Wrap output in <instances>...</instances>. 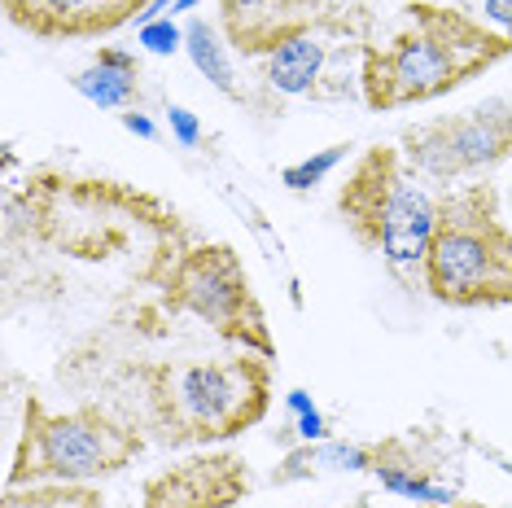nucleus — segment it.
<instances>
[{
	"instance_id": "obj_9",
	"label": "nucleus",
	"mask_w": 512,
	"mask_h": 508,
	"mask_svg": "<svg viewBox=\"0 0 512 508\" xmlns=\"http://www.w3.org/2000/svg\"><path fill=\"white\" fill-rule=\"evenodd\" d=\"M250 465L232 452H202L162 469L145 487V508H232L250 495Z\"/></svg>"
},
{
	"instance_id": "obj_1",
	"label": "nucleus",
	"mask_w": 512,
	"mask_h": 508,
	"mask_svg": "<svg viewBox=\"0 0 512 508\" xmlns=\"http://www.w3.org/2000/svg\"><path fill=\"white\" fill-rule=\"evenodd\" d=\"M512 53V36L473 22L460 9L412 0L403 9V27L390 44H364L359 49V84H364L368 110H403L438 101L473 75L491 71Z\"/></svg>"
},
{
	"instance_id": "obj_15",
	"label": "nucleus",
	"mask_w": 512,
	"mask_h": 508,
	"mask_svg": "<svg viewBox=\"0 0 512 508\" xmlns=\"http://www.w3.org/2000/svg\"><path fill=\"white\" fill-rule=\"evenodd\" d=\"M184 53L193 57V66L211 79L215 92H224V97L237 101L241 88H237V71H232V57L224 49V40H219L215 22L206 18H189V27H184Z\"/></svg>"
},
{
	"instance_id": "obj_19",
	"label": "nucleus",
	"mask_w": 512,
	"mask_h": 508,
	"mask_svg": "<svg viewBox=\"0 0 512 508\" xmlns=\"http://www.w3.org/2000/svg\"><path fill=\"white\" fill-rule=\"evenodd\" d=\"M167 123H171V132H176V141L184 149H193L197 141H202V123H197V114L189 106H167Z\"/></svg>"
},
{
	"instance_id": "obj_16",
	"label": "nucleus",
	"mask_w": 512,
	"mask_h": 508,
	"mask_svg": "<svg viewBox=\"0 0 512 508\" xmlns=\"http://www.w3.org/2000/svg\"><path fill=\"white\" fill-rule=\"evenodd\" d=\"M5 508H101V495L88 482H31L9 487Z\"/></svg>"
},
{
	"instance_id": "obj_20",
	"label": "nucleus",
	"mask_w": 512,
	"mask_h": 508,
	"mask_svg": "<svg viewBox=\"0 0 512 508\" xmlns=\"http://www.w3.org/2000/svg\"><path fill=\"white\" fill-rule=\"evenodd\" d=\"M294 434L302 438V443H324V438H329V425H324L320 408L302 412V417H298V425H294Z\"/></svg>"
},
{
	"instance_id": "obj_17",
	"label": "nucleus",
	"mask_w": 512,
	"mask_h": 508,
	"mask_svg": "<svg viewBox=\"0 0 512 508\" xmlns=\"http://www.w3.org/2000/svg\"><path fill=\"white\" fill-rule=\"evenodd\" d=\"M351 154V145H329V149H320V154H311V158H302V163L294 167H285L281 171V184L285 189H294V193H307V189H316V184H324L337 171V163Z\"/></svg>"
},
{
	"instance_id": "obj_10",
	"label": "nucleus",
	"mask_w": 512,
	"mask_h": 508,
	"mask_svg": "<svg viewBox=\"0 0 512 508\" xmlns=\"http://www.w3.org/2000/svg\"><path fill=\"white\" fill-rule=\"evenodd\" d=\"M316 0H219V18L241 53H272L276 44L311 27Z\"/></svg>"
},
{
	"instance_id": "obj_24",
	"label": "nucleus",
	"mask_w": 512,
	"mask_h": 508,
	"mask_svg": "<svg viewBox=\"0 0 512 508\" xmlns=\"http://www.w3.org/2000/svg\"><path fill=\"white\" fill-rule=\"evenodd\" d=\"M193 5H202V0H171V14H189Z\"/></svg>"
},
{
	"instance_id": "obj_23",
	"label": "nucleus",
	"mask_w": 512,
	"mask_h": 508,
	"mask_svg": "<svg viewBox=\"0 0 512 508\" xmlns=\"http://www.w3.org/2000/svg\"><path fill=\"white\" fill-rule=\"evenodd\" d=\"M285 403H289V412H294V417H302V412H311V408H316L307 390H289V395H285Z\"/></svg>"
},
{
	"instance_id": "obj_12",
	"label": "nucleus",
	"mask_w": 512,
	"mask_h": 508,
	"mask_svg": "<svg viewBox=\"0 0 512 508\" xmlns=\"http://www.w3.org/2000/svg\"><path fill=\"white\" fill-rule=\"evenodd\" d=\"M324 62H329V44L316 27H302L298 36H289L285 44H276L263 62V84L281 97H307L316 92Z\"/></svg>"
},
{
	"instance_id": "obj_6",
	"label": "nucleus",
	"mask_w": 512,
	"mask_h": 508,
	"mask_svg": "<svg viewBox=\"0 0 512 508\" xmlns=\"http://www.w3.org/2000/svg\"><path fill=\"white\" fill-rule=\"evenodd\" d=\"M167 303L206 320L219 338L237 342L241 351L263 355V360L276 355L272 333H267V316L232 246H197L189 254H180L167 272Z\"/></svg>"
},
{
	"instance_id": "obj_8",
	"label": "nucleus",
	"mask_w": 512,
	"mask_h": 508,
	"mask_svg": "<svg viewBox=\"0 0 512 508\" xmlns=\"http://www.w3.org/2000/svg\"><path fill=\"white\" fill-rule=\"evenodd\" d=\"M5 18L36 40H101L141 22L162 0H0Z\"/></svg>"
},
{
	"instance_id": "obj_4",
	"label": "nucleus",
	"mask_w": 512,
	"mask_h": 508,
	"mask_svg": "<svg viewBox=\"0 0 512 508\" xmlns=\"http://www.w3.org/2000/svg\"><path fill=\"white\" fill-rule=\"evenodd\" d=\"M421 290L442 307L512 303V228L499 215L491 184L447 189L434 246L425 254Z\"/></svg>"
},
{
	"instance_id": "obj_3",
	"label": "nucleus",
	"mask_w": 512,
	"mask_h": 508,
	"mask_svg": "<svg viewBox=\"0 0 512 508\" xmlns=\"http://www.w3.org/2000/svg\"><path fill=\"white\" fill-rule=\"evenodd\" d=\"M149 403L167 443H224L246 434L272 408V368L263 355L167 364L149 373Z\"/></svg>"
},
{
	"instance_id": "obj_11",
	"label": "nucleus",
	"mask_w": 512,
	"mask_h": 508,
	"mask_svg": "<svg viewBox=\"0 0 512 508\" xmlns=\"http://www.w3.org/2000/svg\"><path fill=\"white\" fill-rule=\"evenodd\" d=\"M71 88L97 110H136L141 101V62L127 49H97L84 71L71 75Z\"/></svg>"
},
{
	"instance_id": "obj_7",
	"label": "nucleus",
	"mask_w": 512,
	"mask_h": 508,
	"mask_svg": "<svg viewBox=\"0 0 512 508\" xmlns=\"http://www.w3.org/2000/svg\"><path fill=\"white\" fill-rule=\"evenodd\" d=\"M403 154L434 184H456L495 171L512 154V101L495 97L451 119H434L403 132Z\"/></svg>"
},
{
	"instance_id": "obj_5",
	"label": "nucleus",
	"mask_w": 512,
	"mask_h": 508,
	"mask_svg": "<svg viewBox=\"0 0 512 508\" xmlns=\"http://www.w3.org/2000/svg\"><path fill=\"white\" fill-rule=\"evenodd\" d=\"M141 447V434L101 408L49 412L40 399H27V421H22L14 465H9V487L97 482L127 469L141 456Z\"/></svg>"
},
{
	"instance_id": "obj_2",
	"label": "nucleus",
	"mask_w": 512,
	"mask_h": 508,
	"mask_svg": "<svg viewBox=\"0 0 512 508\" xmlns=\"http://www.w3.org/2000/svg\"><path fill=\"white\" fill-rule=\"evenodd\" d=\"M442 198L429 193L425 176L399 145H372L355 158L351 176L337 189V215L364 250L381 254L403 285H416L425 254L438 233Z\"/></svg>"
},
{
	"instance_id": "obj_13",
	"label": "nucleus",
	"mask_w": 512,
	"mask_h": 508,
	"mask_svg": "<svg viewBox=\"0 0 512 508\" xmlns=\"http://www.w3.org/2000/svg\"><path fill=\"white\" fill-rule=\"evenodd\" d=\"M368 473L390 495H399V500H412V504H425V508H447V504L460 500L451 487H442V482H429L425 478L421 465H416V460L403 452V438H390L386 447H372V469Z\"/></svg>"
},
{
	"instance_id": "obj_18",
	"label": "nucleus",
	"mask_w": 512,
	"mask_h": 508,
	"mask_svg": "<svg viewBox=\"0 0 512 508\" xmlns=\"http://www.w3.org/2000/svg\"><path fill=\"white\" fill-rule=\"evenodd\" d=\"M141 49L154 53V57H171L184 49V27H176L171 18H158V22H145L141 27Z\"/></svg>"
},
{
	"instance_id": "obj_21",
	"label": "nucleus",
	"mask_w": 512,
	"mask_h": 508,
	"mask_svg": "<svg viewBox=\"0 0 512 508\" xmlns=\"http://www.w3.org/2000/svg\"><path fill=\"white\" fill-rule=\"evenodd\" d=\"M123 127H127L132 136H141V141H158V127H154V119H145L141 110H127V114H123Z\"/></svg>"
},
{
	"instance_id": "obj_22",
	"label": "nucleus",
	"mask_w": 512,
	"mask_h": 508,
	"mask_svg": "<svg viewBox=\"0 0 512 508\" xmlns=\"http://www.w3.org/2000/svg\"><path fill=\"white\" fill-rule=\"evenodd\" d=\"M486 22H495L504 36H512V0H486Z\"/></svg>"
},
{
	"instance_id": "obj_14",
	"label": "nucleus",
	"mask_w": 512,
	"mask_h": 508,
	"mask_svg": "<svg viewBox=\"0 0 512 508\" xmlns=\"http://www.w3.org/2000/svg\"><path fill=\"white\" fill-rule=\"evenodd\" d=\"M372 469V447L359 443H302L298 452L285 456V465L276 469V482H298L311 473H364Z\"/></svg>"
},
{
	"instance_id": "obj_25",
	"label": "nucleus",
	"mask_w": 512,
	"mask_h": 508,
	"mask_svg": "<svg viewBox=\"0 0 512 508\" xmlns=\"http://www.w3.org/2000/svg\"><path fill=\"white\" fill-rule=\"evenodd\" d=\"M447 508H482V504H464V500H456V504H447Z\"/></svg>"
}]
</instances>
